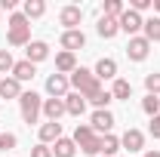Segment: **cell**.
Instances as JSON below:
<instances>
[{
    "mask_svg": "<svg viewBox=\"0 0 160 157\" xmlns=\"http://www.w3.org/2000/svg\"><path fill=\"white\" fill-rule=\"evenodd\" d=\"M40 145H56L62 139V123H52V120H46V123H40Z\"/></svg>",
    "mask_w": 160,
    "mask_h": 157,
    "instance_id": "4fadbf2b",
    "label": "cell"
},
{
    "mask_svg": "<svg viewBox=\"0 0 160 157\" xmlns=\"http://www.w3.org/2000/svg\"><path fill=\"white\" fill-rule=\"evenodd\" d=\"M154 13H160V0H154Z\"/></svg>",
    "mask_w": 160,
    "mask_h": 157,
    "instance_id": "d590c367",
    "label": "cell"
},
{
    "mask_svg": "<svg viewBox=\"0 0 160 157\" xmlns=\"http://www.w3.org/2000/svg\"><path fill=\"white\" fill-rule=\"evenodd\" d=\"M46 13V3L43 0H25V6H22V16L31 22V19H40Z\"/></svg>",
    "mask_w": 160,
    "mask_h": 157,
    "instance_id": "cb8c5ba5",
    "label": "cell"
},
{
    "mask_svg": "<svg viewBox=\"0 0 160 157\" xmlns=\"http://www.w3.org/2000/svg\"><path fill=\"white\" fill-rule=\"evenodd\" d=\"M80 22H83V9H80V6L68 3V6L59 9V25H65V31H77Z\"/></svg>",
    "mask_w": 160,
    "mask_h": 157,
    "instance_id": "5b68a950",
    "label": "cell"
},
{
    "mask_svg": "<svg viewBox=\"0 0 160 157\" xmlns=\"http://www.w3.org/2000/svg\"><path fill=\"white\" fill-rule=\"evenodd\" d=\"M22 93H25V89H22V83L16 77H3L0 80V102H3V99H22Z\"/></svg>",
    "mask_w": 160,
    "mask_h": 157,
    "instance_id": "d6986e66",
    "label": "cell"
},
{
    "mask_svg": "<svg viewBox=\"0 0 160 157\" xmlns=\"http://www.w3.org/2000/svg\"><path fill=\"white\" fill-rule=\"evenodd\" d=\"M74 71H77V56L62 49L59 56H56V74H65V77H71Z\"/></svg>",
    "mask_w": 160,
    "mask_h": 157,
    "instance_id": "5bb4252c",
    "label": "cell"
},
{
    "mask_svg": "<svg viewBox=\"0 0 160 157\" xmlns=\"http://www.w3.org/2000/svg\"><path fill=\"white\" fill-rule=\"evenodd\" d=\"M0 16H3V9H0Z\"/></svg>",
    "mask_w": 160,
    "mask_h": 157,
    "instance_id": "74e56055",
    "label": "cell"
},
{
    "mask_svg": "<svg viewBox=\"0 0 160 157\" xmlns=\"http://www.w3.org/2000/svg\"><path fill=\"white\" fill-rule=\"evenodd\" d=\"M148 53H151V43L142 37H129V43H126V56H129V62H145L148 59Z\"/></svg>",
    "mask_w": 160,
    "mask_h": 157,
    "instance_id": "ba28073f",
    "label": "cell"
},
{
    "mask_svg": "<svg viewBox=\"0 0 160 157\" xmlns=\"http://www.w3.org/2000/svg\"><path fill=\"white\" fill-rule=\"evenodd\" d=\"M12 68H16V59H12V53L9 49H0V74H12Z\"/></svg>",
    "mask_w": 160,
    "mask_h": 157,
    "instance_id": "83f0119b",
    "label": "cell"
},
{
    "mask_svg": "<svg viewBox=\"0 0 160 157\" xmlns=\"http://www.w3.org/2000/svg\"><path fill=\"white\" fill-rule=\"evenodd\" d=\"M25 59L31 62V65L46 62V59H49V46H46L43 40H31V43H28V49H25Z\"/></svg>",
    "mask_w": 160,
    "mask_h": 157,
    "instance_id": "7c38bea8",
    "label": "cell"
},
{
    "mask_svg": "<svg viewBox=\"0 0 160 157\" xmlns=\"http://www.w3.org/2000/svg\"><path fill=\"white\" fill-rule=\"evenodd\" d=\"M62 49H65V53H77V49H83V46H86V34H83V31H62Z\"/></svg>",
    "mask_w": 160,
    "mask_h": 157,
    "instance_id": "8fae6325",
    "label": "cell"
},
{
    "mask_svg": "<svg viewBox=\"0 0 160 157\" xmlns=\"http://www.w3.org/2000/svg\"><path fill=\"white\" fill-rule=\"evenodd\" d=\"M145 28V19H142L139 13H132V9H126L123 16H120V31L123 34H129V37H139V31Z\"/></svg>",
    "mask_w": 160,
    "mask_h": 157,
    "instance_id": "9c48e42d",
    "label": "cell"
},
{
    "mask_svg": "<svg viewBox=\"0 0 160 157\" xmlns=\"http://www.w3.org/2000/svg\"><path fill=\"white\" fill-rule=\"evenodd\" d=\"M105 13L102 16H111V19H117L120 22V16L126 13V6H123V0H105V6H102Z\"/></svg>",
    "mask_w": 160,
    "mask_h": 157,
    "instance_id": "484cf974",
    "label": "cell"
},
{
    "mask_svg": "<svg viewBox=\"0 0 160 157\" xmlns=\"http://www.w3.org/2000/svg\"><path fill=\"white\" fill-rule=\"evenodd\" d=\"M120 151V139L114 133H108V136H102V157H111Z\"/></svg>",
    "mask_w": 160,
    "mask_h": 157,
    "instance_id": "d4e9b609",
    "label": "cell"
},
{
    "mask_svg": "<svg viewBox=\"0 0 160 157\" xmlns=\"http://www.w3.org/2000/svg\"><path fill=\"white\" fill-rule=\"evenodd\" d=\"M89 126H92V133H96V136H108V133L114 129V114H111L108 108H105V111H92Z\"/></svg>",
    "mask_w": 160,
    "mask_h": 157,
    "instance_id": "52a82bcc",
    "label": "cell"
},
{
    "mask_svg": "<svg viewBox=\"0 0 160 157\" xmlns=\"http://www.w3.org/2000/svg\"><path fill=\"white\" fill-rule=\"evenodd\" d=\"M71 86H74V93H80V96L86 99V102H92V99H99L105 89H102V80L89 71V68H77L74 74H71Z\"/></svg>",
    "mask_w": 160,
    "mask_h": 157,
    "instance_id": "6da1fadb",
    "label": "cell"
},
{
    "mask_svg": "<svg viewBox=\"0 0 160 157\" xmlns=\"http://www.w3.org/2000/svg\"><path fill=\"white\" fill-rule=\"evenodd\" d=\"M120 148L129 151V154H132V151H142V148H145V133L136 129V126H129V129L120 136Z\"/></svg>",
    "mask_w": 160,
    "mask_h": 157,
    "instance_id": "30bf717a",
    "label": "cell"
},
{
    "mask_svg": "<svg viewBox=\"0 0 160 157\" xmlns=\"http://www.w3.org/2000/svg\"><path fill=\"white\" fill-rule=\"evenodd\" d=\"M6 43L9 46H28L31 43V22L22 13H12L6 22Z\"/></svg>",
    "mask_w": 160,
    "mask_h": 157,
    "instance_id": "7a4b0ae2",
    "label": "cell"
},
{
    "mask_svg": "<svg viewBox=\"0 0 160 157\" xmlns=\"http://www.w3.org/2000/svg\"><path fill=\"white\" fill-rule=\"evenodd\" d=\"M96 31H99V37L102 40H114L120 34V22L117 19H111V16H102L99 25H96Z\"/></svg>",
    "mask_w": 160,
    "mask_h": 157,
    "instance_id": "9a60e30c",
    "label": "cell"
},
{
    "mask_svg": "<svg viewBox=\"0 0 160 157\" xmlns=\"http://www.w3.org/2000/svg\"><path fill=\"white\" fill-rule=\"evenodd\" d=\"M111 99H117V102H129V99H132V83L123 80V77H117V80H114V86H111Z\"/></svg>",
    "mask_w": 160,
    "mask_h": 157,
    "instance_id": "44dd1931",
    "label": "cell"
},
{
    "mask_svg": "<svg viewBox=\"0 0 160 157\" xmlns=\"http://www.w3.org/2000/svg\"><path fill=\"white\" fill-rule=\"evenodd\" d=\"M16 145H19V136H16V133H0V151H3V154L12 151Z\"/></svg>",
    "mask_w": 160,
    "mask_h": 157,
    "instance_id": "f1b7e54d",
    "label": "cell"
},
{
    "mask_svg": "<svg viewBox=\"0 0 160 157\" xmlns=\"http://www.w3.org/2000/svg\"><path fill=\"white\" fill-rule=\"evenodd\" d=\"M145 157H160V151H154V148H151V151H145Z\"/></svg>",
    "mask_w": 160,
    "mask_h": 157,
    "instance_id": "e575fe53",
    "label": "cell"
},
{
    "mask_svg": "<svg viewBox=\"0 0 160 157\" xmlns=\"http://www.w3.org/2000/svg\"><path fill=\"white\" fill-rule=\"evenodd\" d=\"M148 129H151V136H154V139H160V114H157V117H151V126H148Z\"/></svg>",
    "mask_w": 160,
    "mask_h": 157,
    "instance_id": "d6a6232c",
    "label": "cell"
},
{
    "mask_svg": "<svg viewBox=\"0 0 160 157\" xmlns=\"http://www.w3.org/2000/svg\"><path fill=\"white\" fill-rule=\"evenodd\" d=\"M74 145H77L83 154H102V136L92 133L89 123H77V129H74Z\"/></svg>",
    "mask_w": 160,
    "mask_h": 157,
    "instance_id": "3957f363",
    "label": "cell"
},
{
    "mask_svg": "<svg viewBox=\"0 0 160 157\" xmlns=\"http://www.w3.org/2000/svg\"><path fill=\"white\" fill-rule=\"evenodd\" d=\"M151 6H154V0H132V3H129V9H132V13H145V9H151Z\"/></svg>",
    "mask_w": 160,
    "mask_h": 157,
    "instance_id": "4dcf8cb0",
    "label": "cell"
},
{
    "mask_svg": "<svg viewBox=\"0 0 160 157\" xmlns=\"http://www.w3.org/2000/svg\"><path fill=\"white\" fill-rule=\"evenodd\" d=\"M145 89H148V96H160V71L145 77Z\"/></svg>",
    "mask_w": 160,
    "mask_h": 157,
    "instance_id": "f546056e",
    "label": "cell"
},
{
    "mask_svg": "<svg viewBox=\"0 0 160 157\" xmlns=\"http://www.w3.org/2000/svg\"><path fill=\"white\" fill-rule=\"evenodd\" d=\"M0 9L3 13H16V0H0Z\"/></svg>",
    "mask_w": 160,
    "mask_h": 157,
    "instance_id": "836d02e7",
    "label": "cell"
},
{
    "mask_svg": "<svg viewBox=\"0 0 160 157\" xmlns=\"http://www.w3.org/2000/svg\"><path fill=\"white\" fill-rule=\"evenodd\" d=\"M77 154V145H74V139H65L62 136L56 145H52V157H74Z\"/></svg>",
    "mask_w": 160,
    "mask_h": 157,
    "instance_id": "603a6c76",
    "label": "cell"
},
{
    "mask_svg": "<svg viewBox=\"0 0 160 157\" xmlns=\"http://www.w3.org/2000/svg\"><path fill=\"white\" fill-rule=\"evenodd\" d=\"M92 74L99 80H117V62L114 59H99L96 68H92Z\"/></svg>",
    "mask_w": 160,
    "mask_h": 157,
    "instance_id": "e0dca14e",
    "label": "cell"
},
{
    "mask_svg": "<svg viewBox=\"0 0 160 157\" xmlns=\"http://www.w3.org/2000/svg\"><path fill=\"white\" fill-rule=\"evenodd\" d=\"M46 93H49V99H65L71 93V80L65 74H49L46 77Z\"/></svg>",
    "mask_w": 160,
    "mask_h": 157,
    "instance_id": "8992f818",
    "label": "cell"
},
{
    "mask_svg": "<svg viewBox=\"0 0 160 157\" xmlns=\"http://www.w3.org/2000/svg\"><path fill=\"white\" fill-rule=\"evenodd\" d=\"M34 74H37V65H31L28 59H22V62H16V68H12L9 77H16L19 83H28V80H34Z\"/></svg>",
    "mask_w": 160,
    "mask_h": 157,
    "instance_id": "ac0fdd59",
    "label": "cell"
},
{
    "mask_svg": "<svg viewBox=\"0 0 160 157\" xmlns=\"http://www.w3.org/2000/svg\"><path fill=\"white\" fill-rule=\"evenodd\" d=\"M62 114H68V111H65V99H43V117L46 120L59 123Z\"/></svg>",
    "mask_w": 160,
    "mask_h": 157,
    "instance_id": "2e32d148",
    "label": "cell"
},
{
    "mask_svg": "<svg viewBox=\"0 0 160 157\" xmlns=\"http://www.w3.org/2000/svg\"><path fill=\"white\" fill-rule=\"evenodd\" d=\"M65 111H68L71 117H80V114L86 111V99L80 96V93H68V96H65Z\"/></svg>",
    "mask_w": 160,
    "mask_h": 157,
    "instance_id": "ffe728a7",
    "label": "cell"
},
{
    "mask_svg": "<svg viewBox=\"0 0 160 157\" xmlns=\"http://www.w3.org/2000/svg\"><path fill=\"white\" fill-rule=\"evenodd\" d=\"M31 157H52V148L49 145H34L31 148Z\"/></svg>",
    "mask_w": 160,
    "mask_h": 157,
    "instance_id": "1f68e13d",
    "label": "cell"
},
{
    "mask_svg": "<svg viewBox=\"0 0 160 157\" xmlns=\"http://www.w3.org/2000/svg\"><path fill=\"white\" fill-rule=\"evenodd\" d=\"M145 34L142 37L148 40V43H160V16H151V19H145V28H142Z\"/></svg>",
    "mask_w": 160,
    "mask_h": 157,
    "instance_id": "7402d4cb",
    "label": "cell"
},
{
    "mask_svg": "<svg viewBox=\"0 0 160 157\" xmlns=\"http://www.w3.org/2000/svg\"><path fill=\"white\" fill-rule=\"evenodd\" d=\"M142 111H145L148 117H157L160 114V96H145L142 99Z\"/></svg>",
    "mask_w": 160,
    "mask_h": 157,
    "instance_id": "4316f807",
    "label": "cell"
},
{
    "mask_svg": "<svg viewBox=\"0 0 160 157\" xmlns=\"http://www.w3.org/2000/svg\"><path fill=\"white\" fill-rule=\"evenodd\" d=\"M0 108H3V102H0Z\"/></svg>",
    "mask_w": 160,
    "mask_h": 157,
    "instance_id": "8d00e7d4",
    "label": "cell"
},
{
    "mask_svg": "<svg viewBox=\"0 0 160 157\" xmlns=\"http://www.w3.org/2000/svg\"><path fill=\"white\" fill-rule=\"evenodd\" d=\"M19 108H22V120L31 126V123H37V120H40V114H43V99H40L34 89H31V93H22Z\"/></svg>",
    "mask_w": 160,
    "mask_h": 157,
    "instance_id": "277c9868",
    "label": "cell"
}]
</instances>
